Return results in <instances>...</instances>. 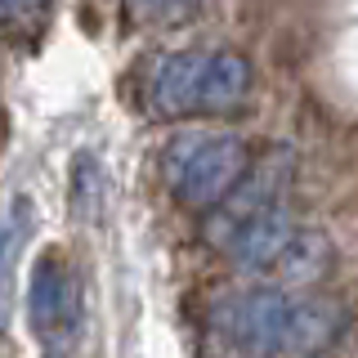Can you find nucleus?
I'll list each match as a JSON object with an SVG mask.
<instances>
[{
	"mask_svg": "<svg viewBox=\"0 0 358 358\" xmlns=\"http://www.w3.org/2000/svg\"><path fill=\"white\" fill-rule=\"evenodd\" d=\"M345 309L327 296H300L282 287H255L215 309L220 336L246 358H313L345 331Z\"/></svg>",
	"mask_w": 358,
	"mask_h": 358,
	"instance_id": "1",
	"label": "nucleus"
},
{
	"mask_svg": "<svg viewBox=\"0 0 358 358\" xmlns=\"http://www.w3.org/2000/svg\"><path fill=\"white\" fill-rule=\"evenodd\" d=\"M255 90V67L238 50H179L152 63L143 103L152 117H229Z\"/></svg>",
	"mask_w": 358,
	"mask_h": 358,
	"instance_id": "2",
	"label": "nucleus"
},
{
	"mask_svg": "<svg viewBox=\"0 0 358 358\" xmlns=\"http://www.w3.org/2000/svg\"><path fill=\"white\" fill-rule=\"evenodd\" d=\"M246 166H251V148H246V139L229 130H188L166 143V157H162V175L171 197L179 206L197 210V215H210L242 184Z\"/></svg>",
	"mask_w": 358,
	"mask_h": 358,
	"instance_id": "3",
	"label": "nucleus"
},
{
	"mask_svg": "<svg viewBox=\"0 0 358 358\" xmlns=\"http://www.w3.org/2000/svg\"><path fill=\"white\" fill-rule=\"evenodd\" d=\"M27 318L50 354L67 350L81 327V287L63 251H45L27 278Z\"/></svg>",
	"mask_w": 358,
	"mask_h": 358,
	"instance_id": "4",
	"label": "nucleus"
},
{
	"mask_svg": "<svg viewBox=\"0 0 358 358\" xmlns=\"http://www.w3.org/2000/svg\"><path fill=\"white\" fill-rule=\"evenodd\" d=\"M31 220H36V206H31L27 193L9 197L5 215H0V331L14 318V300H18V268L22 255H27L31 242Z\"/></svg>",
	"mask_w": 358,
	"mask_h": 358,
	"instance_id": "5",
	"label": "nucleus"
},
{
	"mask_svg": "<svg viewBox=\"0 0 358 358\" xmlns=\"http://www.w3.org/2000/svg\"><path fill=\"white\" fill-rule=\"evenodd\" d=\"M331 273V242L313 229H296L291 242L278 251V260L268 264V287H282V291H305L313 282Z\"/></svg>",
	"mask_w": 358,
	"mask_h": 358,
	"instance_id": "6",
	"label": "nucleus"
},
{
	"mask_svg": "<svg viewBox=\"0 0 358 358\" xmlns=\"http://www.w3.org/2000/svg\"><path fill=\"white\" fill-rule=\"evenodd\" d=\"M103 201H108V171L94 152H76L72 162V206L81 215L99 220L103 215Z\"/></svg>",
	"mask_w": 358,
	"mask_h": 358,
	"instance_id": "7",
	"label": "nucleus"
},
{
	"mask_svg": "<svg viewBox=\"0 0 358 358\" xmlns=\"http://www.w3.org/2000/svg\"><path fill=\"white\" fill-rule=\"evenodd\" d=\"M201 5H206V0H126V9L134 18H139V22H157V27L197 18Z\"/></svg>",
	"mask_w": 358,
	"mask_h": 358,
	"instance_id": "8",
	"label": "nucleus"
},
{
	"mask_svg": "<svg viewBox=\"0 0 358 358\" xmlns=\"http://www.w3.org/2000/svg\"><path fill=\"white\" fill-rule=\"evenodd\" d=\"M50 0H0V27H14V22H27L31 14H45Z\"/></svg>",
	"mask_w": 358,
	"mask_h": 358,
	"instance_id": "9",
	"label": "nucleus"
}]
</instances>
